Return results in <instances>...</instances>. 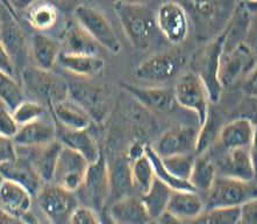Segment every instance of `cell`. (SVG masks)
<instances>
[{
  "label": "cell",
  "mask_w": 257,
  "mask_h": 224,
  "mask_svg": "<svg viewBox=\"0 0 257 224\" xmlns=\"http://www.w3.org/2000/svg\"><path fill=\"white\" fill-rule=\"evenodd\" d=\"M113 9L132 46L138 50L149 49L159 31L156 13L145 3L135 2H115Z\"/></svg>",
  "instance_id": "1"
},
{
  "label": "cell",
  "mask_w": 257,
  "mask_h": 224,
  "mask_svg": "<svg viewBox=\"0 0 257 224\" xmlns=\"http://www.w3.org/2000/svg\"><path fill=\"white\" fill-rule=\"evenodd\" d=\"M257 197V183L216 176L211 189L205 194V210L215 208H238Z\"/></svg>",
  "instance_id": "2"
},
{
  "label": "cell",
  "mask_w": 257,
  "mask_h": 224,
  "mask_svg": "<svg viewBox=\"0 0 257 224\" xmlns=\"http://www.w3.org/2000/svg\"><path fill=\"white\" fill-rule=\"evenodd\" d=\"M175 100L178 106L193 113L199 127L206 123L210 116V96L199 75L189 71L179 77L174 88Z\"/></svg>",
  "instance_id": "3"
},
{
  "label": "cell",
  "mask_w": 257,
  "mask_h": 224,
  "mask_svg": "<svg viewBox=\"0 0 257 224\" xmlns=\"http://www.w3.org/2000/svg\"><path fill=\"white\" fill-rule=\"evenodd\" d=\"M35 197L40 210L50 224H69L72 214L80 205L75 193L55 183H45Z\"/></svg>",
  "instance_id": "4"
},
{
  "label": "cell",
  "mask_w": 257,
  "mask_h": 224,
  "mask_svg": "<svg viewBox=\"0 0 257 224\" xmlns=\"http://www.w3.org/2000/svg\"><path fill=\"white\" fill-rule=\"evenodd\" d=\"M78 201H84L83 207L90 208L95 212L105 209V204L109 199V170L104 156L93 164L89 165L85 179L82 187L76 193Z\"/></svg>",
  "instance_id": "5"
},
{
  "label": "cell",
  "mask_w": 257,
  "mask_h": 224,
  "mask_svg": "<svg viewBox=\"0 0 257 224\" xmlns=\"http://www.w3.org/2000/svg\"><path fill=\"white\" fill-rule=\"evenodd\" d=\"M77 24L98 43L112 54H119L121 43L107 18L94 7L78 5L75 10Z\"/></svg>",
  "instance_id": "6"
},
{
  "label": "cell",
  "mask_w": 257,
  "mask_h": 224,
  "mask_svg": "<svg viewBox=\"0 0 257 224\" xmlns=\"http://www.w3.org/2000/svg\"><path fill=\"white\" fill-rule=\"evenodd\" d=\"M0 41L9 53L16 71L20 67L23 71L27 67L25 64L28 55L27 43L23 29L7 3H0Z\"/></svg>",
  "instance_id": "7"
},
{
  "label": "cell",
  "mask_w": 257,
  "mask_h": 224,
  "mask_svg": "<svg viewBox=\"0 0 257 224\" xmlns=\"http://www.w3.org/2000/svg\"><path fill=\"white\" fill-rule=\"evenodd\" d=\"M223 46H225V34L221 32L203 50L198 65L197 74L206 87L212 103H216L220 100L223 88L220 82V62L223 54Z\"/></svg>",
  "instance_id": "8"
},
{
  "label": "cell",
  "mask_w": 257,
  "mask_h": 224,
  "mask_svg": "<svg viewBox=\"0 0 257 224\" xmlns=\"http://www.w3.org/2000/svg\"><path fill=\"white\" fill-rule=\"evenodd\" d=\"M21 79L28 93L35 98L33 101L40 103L41 105H43V103L49 104L50 109L57 102L67 98L61 96L60 94L68 96V91H62V86L50 74V71L41 70L35 65H27L21 71Z\"/></svg>",
  "instance_id": "9"
},
{
  "label": "cell",
  "mask_w": 257,
  "mask_h": 224,
  "mask_svg": "<svg viewBox=\"0 0 257 224\" xmlns=\"http://www.w3.org/2000/svg\"><path fill=\"white\" fill-rule=\"evenodd\" d=\"M157 29L172 45H179L186 40L190 32V19L182 4L168 2L162 4L156 12Z\"/></svg>",
  "instance_id": "10"
},
{
  "label": "cell",
  "mask_w": 257,
  "mask_h": 224,
  "mask_svg": "<svg viewBox=\"0 0 257 224\" xmlns=\"http://www.w3.org/2000/svg\"><path fill=\"white\" fill-rule=\"evenodd\" d=\"M185 63V56L177 50L164 51L142 61L135 76L146 82H164L177 75Z\"/></svg>",
  "instance_id": "11"
},
{
  "label": "cell",
  "mask_w": 257,
  "mask_h": 224,
  "mask_svg": "<svg viewBox=\"0 0 257 224\" xmlns=\"http://www.w3.org/2000/svg\"><path fill=\"white\" fill-rule=\"evenodd\" d=\"M200 127L179 125L165 131L157 139L153 150L160 158L196 153Z\"/></svg>",
  "instance_id": "12"
},
{
  "label": "cell",
  "mask_w": 257,
  "mask_h": 224,
  "mask_svg": "<svg viewBox=\"0 0 257 224\" xmlns=\"http://www.w3.org/2000/svg\"><path fill=\"white\" fill-rule=\"evenodd\" d=\"M89 165L80 154L63 146L51 183L76 194L83 185Z\"/></svg>",
  "instance_id": "13"
},
{
  "label": "cell",
  "mask_w": 257,
  "mask_h": 224,
  "mask_svg": "<svg viewBox=\"0 0 257 224\" xmlns=\"http://www.w3.org/2000/svg\"><path fill=\"white\" fill-rule=\"evenodd\" d=\"M257 63V55L247 42H241L233 49L223 51L220 62V82L229 86L237 80L245 79Z\"/></svg>",
  "instance_id": "14"
},
{
  "label": "cell",
  "mask_w": 257,
  "mask_h": 224,
  "mask_svg": "<svg viewBox=\"0 0 257 224\" xmlns=\"http://www.w3.org/2000/svg\"><path fill=\"white\" fill-rule=\"evenodd\" d=\"M69 98L85 110L91 119L102 122L108 112V103L105 91L100 87L87 83H71L68 87Z\"/></svg>",
  "instance_id": "15"
},
{
  "label": "cell",
  "mask_w": 257,
  "mask_h": 224,
  "mask_svg": "<svg viewBox=\"0 0 257 224\" xmlns=\"http://www.w3.org/2000/svg\"><path fill=\"white\" fill-rule=\"evenodd\" d=\"M121 88L149 111L170 112L175 109V106H177L174 90L167 88H145L130 83H121Z\"/></svg>",
  "instance_id": "16"
},
{
  "label": "cell",
  "mask_w": 257,
  "mask_h": 224,
  "mask_svg": "<svg viewBox=\"0 0 257 224\" xmlns=\"http://www.w3.org/2000/svg\"><path fill=\"white\" fill-rule=\"evenodd\" d=\"M256 125L248 118H236L220 127L218 139L223 151L248 150L255 134Z\"/></svg>",
  "instance_id": "17"
},
{
  "label": "cell",
  "mask_w": 257,
  "mask_h": 224,
  "mask_svg": "<svg viewBox=\"0 0 257 224\" xmlns=\"http://www.w3.org/2000/svg\"><path fill=\"white\" fill-rule=\"evenodd\" d=\"M0 178L24 187L33 197L38 195L40 189L45 185L33 165L21 158L0 165Z\"/></svg>",
  "instance_id": "18"
},
{
  "label": "cell",
  "mask_w": 257,
  "mask_h": 224,
  "mask_svg": "<svg viewBox=\"0 0 257 224\" xmlns=\"http://www.w3.org/2000/svg\"><path fill=\"white\" fill-rule=\"evenodd\" d=\"M221 175L241 181L255 182V174L248 150L223 151L218 161H213Z\"/></svg>",
  "instance_id": "19"
},
{
  "label": "cell",
  "mask_w": 257,
  "mask_h": 224,
  "mask_svg": "<svg viewBox=\"0 0 257 224\" xmlns=\"http://www.w3.org/2000/svg\"><path fill=\"white\" fill-rule=\"evenodd\" d=\"M56 140L64 147L80 154L89 164H93L101 157L97 141L87 130L72 131L63 127H56Z\"/></svg>",
  "instance_id": "20"
},
{
  "label": "cell",
  "mask_w": 257,
  "mask_h": 224,
  "mask_svg": "<svg viewBox=\"0 0 257 224\" xmlns=\"http://www.w3.org/2000/svg\"><path fill=\"white\" fill-rule=\"evenodd\" d=\"M29 53L36 68L50 71L58 62L62 43L46 33H35L31 40Z\"/></svg>",
  "instance_id": "21"
},
{
  "label": "cell",
  "mask_w": 257,
  "mask_h": 224,
  "mask_svg": "<svg viewBox=\"0 0 257 224\" xmlns=\"http://www.w3.org/2000/svg\"><path fill=\"white\" fill-rule=\"evenodd\" d=\"M107 211L116 224H147L152 221L141 196L128 195L116 200Z\"/></svg>",
  "instance_id": "22"
},
{
  "label": "cell",
  "mask_w": 257,
  "mask_h": 224,
  "mask_svg": "<svg viewBox=\"0 0 257 224\" xmlns=\"http://www.w3.org/2000/svg\"><path fill=\"white\" fill-rule=\"evenodd\" d=\"M55 140L56 126L43 119L21 126L13 139L14 144L19 147H43Z\"/></svg>",
  "instance_id": "23"
},
{
  "label": "cell",
  "mask_w": 257,
  "mask_h": 224,
  "mask_svg": "<svg viewBox=\"0 0 257 224\" xmlns=\"http://www.w3.org/2000/svg\"><path fill=\"white\" fill-rule=\"evenodd\" d=\"M51 110H53L55 120L61 127L67 128V130H87L92 122L85 110L80 108L77 103L71 101L69 97L57 102Z\"/></svg>",
  "instance_id": "24"
},
{
  "label": "cell",
  "mask_w": 257,
  "mask_h": 224,
  "mask_svg": "<svg viewBox=\"0 0 257 224\" xmlns=\"http://www.w3.org/2000/svg\"><path fill=\"white\" fill-rule=\"evenodd\" d=\"M57 63L65 71L82 79H92L105 67V61L99 55L69 54L64 51L61 53Z\"/></svg>",
  "instance_id": "25"
},
{
  "label": "cell",
  "mask_w": 257,
  "mask_h": 224,
  "mask_svg": "<svg viewBox=\"0 0 257 224\" xmlns=\"http://www.w3.org/2000/svg\"><path fill=\"white\" fill-rule=\"evenodd\" d=\"M33 196L24 187L3 180L0 185V208L10 214L21 217L31 211Z\"/></svg>",
  "instance_id": "26"
},
{
  "label": "cell",
  "mask_w": 257,
  "mask_h": 224,
  "mask_svg": "<svg viewBox=\"0 0 257 224\" xmlns=\"http://www.w3.org/2000/svg\"><path fill=\"white\" fill-rule=\"evenodd\" d=\"M205 211L203 197L196 192H174L167 212L181 221H193Z\"/></svg>",
  "instance_id": "27"
},
{
  "label": "cell",
  "mask_w": 257,
  "mask_h": 224,
  "mask_svg": "<svg viewBox=\"0 0 257 224\" xmlns=\"http://www.w3.org/2000/svg\"><path fill=\"white\" fill-rule=\"evenodd\" d=\"M100 46L98 45L77 21H70L64 29L62 51L69 54L98 55Z\"/></svg>",
  "instance_id": "28"
},
{
  "label": "cell",
  "mask_w": 257,
  "mask_h": 224,
  "mask_svg": "<svg viewBox=\"0 0 257 224\" xmlns=\"http://www.w3.org/2000/svg\"><path fill=\"white\" fill-rule=\"evenodd\" d=\"M109 170V197L116 201L132 195L134 189L131 173V161L127 157H121L113 163ZM113 201V202H114Z\"/></svg>",
  "instance_id": "29"
},
{
  "label": "cell",
  "mask_w": 257,
  "mask_h": 224,
  "mask_svg": "<svg viewBox=\"0 0 257 224\" xmlns=\"http://www.w3.org/2000/svg\"><path fill=\"white\" fill-rule=\"evenodd\" d=\"M216 176H218V171H216L212 158L208 157L206 153H204L194 160L189 183L196 190V193L199 194V195L200 194L205 195L211 189Z\"/></svg>",
  "instance_id": "30"
},
{
  "label": "cell",
  "mask_w": 257,
  "mask_h": 224,
  "mask_svg": "<svg viewBox=\"0 0 257 224\" xmlns=\"http://www.w3.org/2000/svg\"><path fill=\"white\" fill-rule=\"evenodd\" d=\"M172 193H174V190L165 186L160 180L155 179L148 192L141 195L142 203L145 205L150 218L156 221L164 212H167V208Z\"/></svg>",
  "instance_id": "31"
},
{
  "label": "cell",
  "mask_w": 257,
  "mask_h": 224,
  "mask_svg": "<svg viewBox=\"0 0 257 224\" xmlns=\"http://www.w3.org/2000/svg\"><path fill=\"white\" fill-rule=\"evenodd\" d=\"M26 19L38 33H46L57 24L58 11L50 3L27 4Z\"/></svg>",
  "instance_id": "32"
},
{
  "label": "cell",
  "mask_w": 257,
  "mask_h": 224,
  "mask_svg": "<svg viewBox=\"0 0 257 224\" xmlns=\"http://www.w3.org/2000/svg\"><path fill=\"white\" fill-rule=\"evenodd\" d=\"M186 5L191 7V12H193V17L196 23H199V27L206 26V29H211L216 24V18L230 17L227 13V10L223 9L225 4L218 2H206V3H187Z\"/></svg>",
  "instance_id": "33"
},
{
  "label": "cell",
  "mask_w": 257,
  "mask_h": 224,
  "mask_svg": "<svg viewBox=\"0 0 257 224\" xmlns=\"http://www.w3.org/2000/svg\"><path fill=\"white\" fill-rule=\"evenodd\" d=\"M26 101V95L16 77L0 71V102L11 112Z\"/></svg>",
  "instance_id": "34"
},
{
  "label": "cell",
  "mask_w": 257,
  "mask_h": 224,
  "mask_svg": "<svg viewBox=\"0 0 257 224\" xmlns=\"http://www.w3.org/2000/svg\"><path fill=\"white\" fill-rule=\"evenodd\" d=\"M131 173L134 188L138 189L141 195L148 192L156 179L152 161L147 156L131 163Z\"/></svg>",
  "instance_id": "35"
},
{
  "label": "cell",
  "mask_w": 257,
  "mask_h": 224,
  "mask_svg": "<svg viewBox=\"0 0 257 224\" xmlns=\"http://www.w3.org/2000/svg\"><path fill=\"white\" fill-rule=\"evenodd\" d=\"M146 156L149 158L150 161H152L156 179L160 180L161 182H163L165 186H168L169 188L174 190V192H196L189 182L176 179L175 176H172L167 170H165V167L162 164V160H161V158L155 153V151L153 150L152 146L147 145Z\"/></svg>",
  "instance_id": "36"
},
{
  "label": "cell",
  "mask_w": 257,
  "mask_h": 224,
  "mask_svg": "<svg viewBox=\"0 0 257 224\" xmlns=\"http://www.w3.org/2000/svg\"><path fill=\"white\" fill-rule=\"evenodd\" d=\"M163 166L169 173L176 179L182 181L189 182V179L192 173V168L194 165L193 154H182V156H172L168 158H161Z\"/></svg>",
  "instance_id": "37"
},
{
  "label": "cell",
  "mask_w": 257,
  "mask_h": 224,
  "mask_svg": "<svg viewBox=\"0 0 257 224\" xmlns=\"http://www.w3.org/2000/svg\"><path fill=\"white\" fill-rule=\"evenodd\" d=\"M238 208L208 209L191 221L190 224H238V218H240Z\"/></svg>",
  "instance_id": "38"
},
{
  "label": "cell",
  "mask_w": 257,
  "mask_h": 224,
  "mask_svg": "<svg viewBox=\"0 0 257 224\" xmlns=\"http://www.w3.org/2000/svg\"><path fill=\"white\" fill-rule=\"evenodd\" d=\"M14 119L19 126L31 124L36 120L42 119L45 116V108L43 105L35 101L26 100L12 111Z\"/></svg>",
  "instance_id": "39"
},
{
  "label": "cell",
  "mask_w": 257,
  "mask_h": 224,
  "mask_svg": "<svg viewBox=\"0 0 257 224\" xmlns=\"http://www.w3.org/2000/svg\"><path fill=\"white\" fill-rule=\"evenodd\" d=\"M20 126L17 124L16 119H14L13 113L0 106V137L7 138V139H14L18 132H19Z\"/></svg>",
  "instance_id": "40"
},
{
  "label": "cell",
  "mask_w": 257,
  "mask_h": 224,
  "mask_svg": "<svg viewBox=\"0 0 257 224\" xmlns=\"http://www.w3.org/2000/svg\"><path fill=\"white\" fill-rule=\"evenodd\" d=\"M70 224H101L99 214L90 208L79 205L73 212Z\"/></svg>",
  "instance_id": "41"
},
{
  "label": "cell",
  "mask_w": 257,
  "mask_h": 224,
  "mask_svg": "<svg viewBox=\"0 0 257 224\" xmlns=\"http://www.w3.org/2000/svg\"><path fill=\"white\" fill-rule=\"evenodd\" d=\"M238 224H257V197L245 202L240 208Z\"/></svg>",
  "instance_id": "42"
},
{
  "label": "cell",
  "mask_w": 257,
  "mask_h": 224,
  "mask_svg": "<svg viewBox=\"0 0 257 224\" xmlns=\"http://www.w3.org/2000/svg\"><path fill=\"white\" fill-rule=\"evenodd\" d=\"M17 159V147L12 139L0 137V165Z\"/></svg>",
  "instance_id": "43"
},
{
  "label": "cell",
  "mask_w": 257,
  "mask_h": 224,
  "mask_svg": "<svg viewBox=\"0 0 257 224\" xmlns=\"http://www.w3.org/2000/svg\"><path fill=\"white\" fill-rule=\"evenodd\" d=\"M242 89H243L245 95L257 98V63L252 68V70L245 76L243 84H242Z\"/></svg>",
  "instance_id": "44"
},
{
  "label": "cell",
  "mask_w": 257,
  "mask_h": 224,
  "mask_svg": "<svg viewBox=\"0 0 257 224\" xmlns=\"http://www.w3.org/2000/svg\"><path fill=\"white\" fill-rule=\"evenodd\" d=\"M0 71L5 72V74L14 77L17 74L16 68L12 60H11L9 53H7L5 47L3 46L2 41H0Z\"/></svg>",
  "instance_id": "45"
},
{
  "label": "cell",
  "mask_w": 257,
  "mask_h": 224,
  "mask_svg": "<svg viewBox=\"0 0 257 224\" xmlns=\"http://www.w3.org/2000/svg\"><path fill=\"white\" fill-rule=\"evenodd\" d=\"M146 147H147V144L142 141H134L133 144L131 145L130 150H128V153H127V158L128 160L131 161V163H133V161L140 159L143 156H146Z\"/></svg>",
  "instance_id": "46"
},
{
  "label": "cell",
  "mask_w": 257,
  "mask_h": 224,
  "mask_svg": "<svg viewBox=\"0 0 257 224\" xmlns=\"http://www.w3.org/2000/svg\"><path fill=\"white\" fill-rule=\"evenodd\" d=\"M248 46L250 47L252 51L257 55V16H255L254 19H251L250 26H249V31L247 35Z\"/></svg>",
  "instance_id": "47"
},
{
  "label": "cell",
  "mask_w": 257,
  "mask_h": 224,
  "mask_svg": "<svg viewBox=\"0 0 257 224\" xmlns=\"http://www.w3.org/2000/svg\"><path fill=\"white\" fill-rule=\"evenodd\" d=\"M249 157H250L252 168H254V174H255V182L257 183V125L255 128V134L254 138H252V141L250 146L248 148Z\"/></svg>",
  "instance_id": "48"
},
{
  "label": "cell",
  "mask_w": 257,
  "mask_h": 224,
  "mask_svg": "<svg viewBox=\"0 0 257 224\" xmlns=\"http://www.w3.org/2000/svg\"><path fill=\"white\" fill-rule=\"evenodd\" d=\"M0 224H25L21 217L10 214L0 208Z\"/></svg>",
  "instance_id": "49"
},
{
  "label": "cell",
  "mask_w": 257,
  "mask_h": 224,
  "mask_svg": "<svg viewBox=\"0 0 257 224\" xmlns=\"http://www.w3.org/2000/svg\"><path fill=\"white\" fill-rule=\"evenodd\" d=\"M157 224H183V221L178 219L175 216L169 214V212H164V214L156 219Z\"/></svg>",
  "instance_id": "50"
},
{
  "label": "cell",
  "mask_w": 257,
  "mask_h": 224,
  "mask_svg": "<svg viewBox=\"0 0 257 224\" xmlns=\"http://www.w3.org/2000/svg\"><path fill=\"white\" fill-rule=\"evenodd\" d=\"M243 9L247 11L249 16L255 17L257 16V2H250V3H241Z\"/></svg>",
  "instance_id": "51"
},
{
  "label": "cell",
  "mask_w": 257,
  "mask_h": 224,
  "mask_svg": "<svg viewBox=\"0 0 257 224\" xmlns=\"http://www.w3.org/2000/svg\"><path fill=\"white\" fill-rule=\"evenodd\" d=\"M99 218H100V223L101 224H116L114 221H113V218L109 216L107 209H104V210H101L99 212Z\"/></svg>",
  "instance_id": "52"
},
{
  "label": "cell",
  "mask_w": 257,
  "mask_h": 224,
  "mask_svg": "<svg viewBox=\"0 0 257 224\" xmlns=\"http://www.w3.org/2000/svg\"><path fill=\"white\" fill-rule=\"evenodd\" d=\"M147 224H157V222H156V221H154V219H152V221L148 222Z\"/></svg>",
  "instance_id": "53"
},
{
  "label": "cell",
  "mask_w": 257,
  "mask_h": 224,
  "mask_svg": "<svg viewBox=\"0 0 257 224\" xmlns=\"http://www.w3.org/2000/svg\"><path fill=\"white\" fill-rule=\"evenodd\" d=\"M2 181H3V179H2V178H0V185H2Z\"/></svg>",
  "instance_id": "54"
},
{
  "label": "cell",
  "mask_w": 257,
  "mask_h": 224,
  "mask_svg": "<svg viewBox=\"0 0 257 224\" xmlns=\"http://www.w3.org/2000/svg\"><path fill=\"white\" fill-rule=\"evenodd\" d=\"M69 224H70V223H69Z\"/></svg>",
  "instance_id": "55"
}]
</instances>
